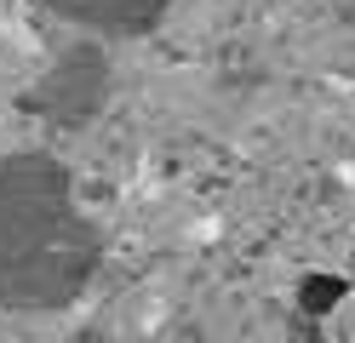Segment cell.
I'll return each mask as SVG.
<instances>
[{
  "instance_id": "6da1fadb",
  "label": "cell",
  "mask_w": 355,
  "mask_h": 343,
  "mask_svg": "<svg viewBox=\"0 0 355 343\" xmlns=\"http://www.w3.org/2000/svg\"><path fill=\"white\" fill-rule=\"evenodd\" d=\"M92 269V240L69 189L40 160H0V304L69 297Z\"/></svg>"
},
{
  "instance_id": "7a4b0ae2",
  "label": "cell",
  "mask_w": 355,
  "mask_h": 343,
  "mask_svg": "<svg viewBox=\"0 0 355 343\" xmlns=\"http://www.w3.org/2000/svg\"><path fill=\"white\" fill-rule=\"evenodd\" d=\"M52 6L98 23V29H138V23H149V12L161 0H52Z\"/></svg>"
}]
</instances>
